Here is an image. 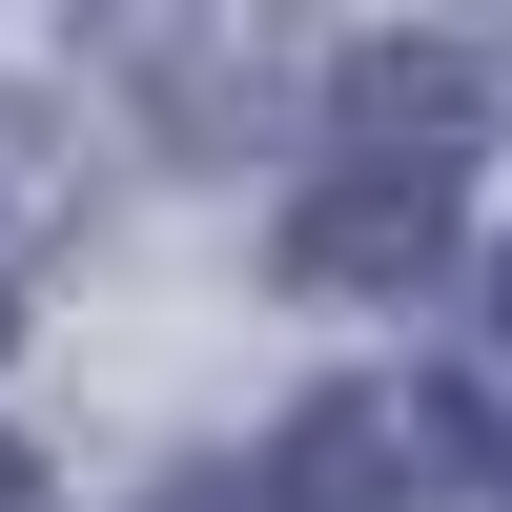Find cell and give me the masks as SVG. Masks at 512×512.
<instances>
[{
	"label": "cell",
	"instance_id": "6da1fadb",
	"mask_svg": "<svg viewBox=\"0 0 512 512\" xmlns=\"http://www.w3.org/2000/svg\"><path fill=\"white\" fill-rule=\"evenodd\" d=\"M308 472H390L369 512H512V451H492L451 390H349V410L308 431Z\"/></svg>",
	"mask_w": 512,
	"mask_h": 512
},
{
	"label": "cell",
	"instance_id": "7a4b0ae2",
	"mask_svg": "<svg viewBox=\"0 0 512 512\" xmlns=\"http://www.w3.org/2000/svg\"><path fill=\"white\" fill-rule=\"evenodd\" d=\"M431 246H451V144L349 164V185L287 205V267H308V287H390V267H431Z\"/></svg>",
	"mask_w": 512,
	"mask_h": 512
},
{
	"label": "cell",
	"instance_id": "3957f363",
	"mask_svg": "<svg viewBox=\"0 0 512 512\" xmlns=\"http://www.w3.org/2000/svg\"><path fill=\"white\" fill-rule=\"evenodd\" d=\"M164 512H287V492H246V472H205V492H164Z\"/></svg>",
	"mask_w": 512,
	"mask_h": 512
},
{
	"label": "cell",
	"instance_id": "277c9868",
	"mask_svg": "<svg viewBox=\"0 0 512 512\" xmlns=\"http://www.w3.org/2000/svg\"><path fill=\"white\" fill-rule=\"evenodd\" d=\"M0 512H21V451H0Z\"/></svg>",
	"mask_w": 512,
	"mask_h": 512
}]
</instances>
